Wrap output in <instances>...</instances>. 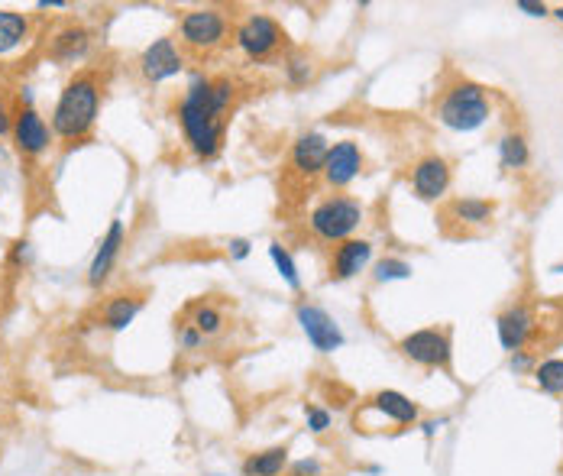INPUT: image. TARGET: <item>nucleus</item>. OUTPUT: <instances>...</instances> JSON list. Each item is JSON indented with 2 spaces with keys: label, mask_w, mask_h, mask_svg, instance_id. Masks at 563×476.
<instances>
[{
  "label": "nucleus",
  "mask_w": 563,
  "mask_h": 476,
  "mask_svg": "<svg viewBox=\"0 0 563 476\" xmlns=\"http://www.w3.org/2000/svg\"><path fill=\"white\" fill-rule=\"evenodd\" d=\"M101 107V85L94 72H81L65 85L62 98L52 111V133L62 140H85L91 133L94 120H98Z\"/></svg>",
  "instance_id": "2"
},
{
  "label": "nucleus",
  "mask_w": 563,
  "mask_h": 476,
  "mask_svg": "<svg viewBox=\"0 0 563 476\" xmlns=\"http://www.w3.org/2000/svg\"><path fill=\"white\" fill-rule=\"evenodd\" d=\"M288 467V447H266L243 460V476H282Z\"/></svg>",
  "instance_id": "19"
},
{
  "label": "nucleus",
  "mask_w": 563,
  "mask_h": 476,
  "mask_svg": "<svg viewBox=\"0 0 563 476\" xmlns=\"http://www.w3.org/2000/svg\"><path fill=\"white\" fill-rule=\"evenodd\" d=\"M534 383L547 396H560L563 392V360H544L538 370H534Z\"/></svg>",
  "instance_id": "24"
},
{
  "label": "nucleus",
  "mask_w": 563,
  "mask_h": 476,
  "mask_svg": "<svg viewBox=\"0 0 563 476\" xmlns=\"http://www.w3.org/2000/svg\"><path fill=\"white\" fill-rule=\"evenodd\" d=\"M305 421H308V428L314 431V434H324V431H331V412H327V408H321V405H305Z\"/></svg>",
  "instance_id": "29"
},
{
  "label": "nucleus",
  "mask_w": 563,
  "mask_h": 476,
  "mask_svg": "<svg viewBox=\"0 0 563 476\" xmlns=\"http://www.w3.org/2000/svg\"><path fill=\"white\" fill-rule=\"evenodd\" d=\"M13 143L23 156H39L49 149V140H52V130L43 117H39L36 107H20L17 114H13Z\"/></svg>",
  "instance_id": "9"
},
{
  "label": "nucleus",
  "mask_w": 563,
  "mask_h": 476,
  "mask_svg": "<svg viewBox=\"0 0 563 476\" xmlns=\"http://www.w3.org/2000/svg\"><path fill=\"white\" fill-rule=\"evenodd\" d=\"M26 36H30V23H26L23 13L0 10V56L17 49Z\"/></svg>",
  "instance_id": "21"
},
{
  "label": "nucleus",
  "mask_w": 563,
  "mask_h": 476,
  "mask_svg": "<svg viewBox=\"0 0 563 476\" xmlns=\"http://www.w3.org/2000/svg\"><path fill=\"white\" fill-rule=\"evenodd\" d=\"M518 10L528 13V17H547V7L544 4H528V0H518Z\"/></svg>",
  "instance_id": "33"
},
{
  "label": "nucleus",
  "mask_w": 563,
  "mask_h": 476,
  "mask_svg": "<svg viewBox=\"0 0 563 476\" xmlns=\"http://www.w3.org/2000/svg\"><path fill=\"white\" fill-rule=\"evenodd\" d=\"M441 425H444V421H428V425H424V434H428V438H434L437 428H441Z\"/></svg>",
  "instance_id": "36"
},
{
  "label": "nucleus",
  "mask_w": 563,
  "mask_h": 476,
  "mask_svg": "<svg viewBox=\"0 0 563 476\" xmlns=\"http://www.w3.org/2000/svg\"><path fill=\"white\" fill-rule=\"evenodd\" d=\"M360 172H363V149L353 140H340L331 146V153H327L321 175L327 188H347Z\"/></svg>",
  "instance_id": "10"
},
{
  "label": "nucleus",
  "mask_w": 563,
  "mask_h": 476,
  "mask_svg": "<svg viewBox=\"0 0 563 476\" xmlns=\"http://www.w3.org/2000/svg\"><path fill=\"white\" fill-rule=\"evenodd\" d=\"M191 328H195L201 337H211L224 328V315H221V308H214V305H195V311H191Z\"/></svg>",
  "instance_id": "25"
},
{
  "label": "nucleus",
  "mask_w": 563,
  "mask_h": 476,
  "mask_svg": "<svg viewBox=\"0 0 563 476\" xmlns=\"http://www.w3.org/2000/svg\"><path fill=\"white\" fill-rule=\"evenodd\" d=\"M492 211H496V204L483 198H457L450 204V214L463 224H486Z\"/></svg>",
  "instance_id": "22"
},
{
  "label": "nucleus",
  "mask_w": 563,
  "mask_h": 476,
  "mask_svg": "<svg viewBox=\"0 0 563 476\" xmlns=\"http://www.w3.org/2000/svg\"><path fill=\"white\" fill-rule=\"evenodd\" d=\"M269 256H272V263H276L279 269V276L292 285V289H301V276H298V266L292 260V253H288L282 243H269Z\"/></svg>",
  "instance_id": "26"
},
{
  "label": "nucleus",
  "mask_w": 563,
  "mask_h": 476,
  "mask_svg": "<svg viewBox=\"0 0 563 476\" xmlns=\"http://www.w3.org/2000/svg\"><path fill=\"white\" fill-rule=\"evenodd\" d=\"M288 476H324V467H321V460L305 457V460H298V464L288 467Z\"/></svg>",
  "instance_id": "30"
},
{
  "label": "nucleus",
  "mask_w": 563,
  "mask_h": 476,
  "mask_svg": "<svg viewBox=\"0 0 563 476\" xmlns=\"http://www.w3.org/2000/svg\"><path fill=\"white\" fill-rule=\"evenodd\" d=\"M499 159L505 169H525L528 166V143L521 133H505L499 143Z\"/></svg>",
  "instance_id": "23"
},
{
  "label": "nucleus",
  "mask_w": 563,
  "mask_h": 476,
  "mask_svg": "<svg viewBox=\"0 0 563 476\" xmlns=\"http://www.w3.org/2000/svg\"><path fill=\"white\" fill-rule=\"evenodd\" d=\"M489 98L486 91L473 85V81H460L444 91V98L437 101V120L444 127L457 130V133H470L476 127H483L489 120Z\"/></svg>",
  "instance_id": "3"
},
{
  "label": "nucleus",
  "mask_w": 563,
  "mask_h": 476,
  "mask_svg": "<svg viewBox=\"0 0 563 476\" xmlns=\"http://www.w3.org/2000/svg\"><path fill=\"white\" fill-rule=\"evenodd\" d=\"M363 217H366V208L356 198L331 195V198H324L318 208L311 211L308 224H311V234L318 240L343 243V240H350L353 230L363 224Z\"/></svg>",
  "instance_id": "4"
},
{
  "label": "nucleus",
  "mask_w": 563,
  "mask_h": 476,
  "mask_svg": "<svg viewBox=\"0 0 563 476\" xmlns=\"http://www.w3.org/2000/svg\"><path fill=\"white\" fill-rule=\"evenodd\" d=\"M230 256L233 260H246V256H250V240H243V237L230 240Z\"/></svg>",
  "instance_id": "32"
},
{
  "label": "nucleus",
  "mask_w": 563,
  "mask_h": 476,
  "mask_svg": "<svg viewBox=\"0 0 563 476\" xmlns=\"http://www.w3.org/2000/svg\"><path fill=\"white\" fill-rule=\"evenodd\" d=\"M411 188L421 201H437L447 195L450 188V166L444 156H424L411 169Z\"/></svg>",
  "instance_id": "11"
},
{
  "label": "nucleus",
  "mask_w": 563,
  "mask_h": 476,
  "mask_svg": "<svg viewBox=\"0 0 563 476\" xmlns=\"http://www.w3.org/2000/svg\"><path fill=\"white\" fill-rule=\"evenodd\" d=\"M327 153H331V143H327L324 133H301L292 146V169L301 179H314V175L324 172Z\"/></svg>",
  "instance_id": "13"
},
{
  "label": "nucleus",
  "mask_w": 563,
  "mask_h": 476,
  "mask_svg": "<svg viewBox=\"0 0 563 476\" xmlns=\"http://www.w3.org/2000/svg\"><path fill=\"white\" fill-rule=\"evenodd\" d=\"M182 65H185L182 49L175 46V39L162 36V39H156V43L143 52L140 72H143L146 81H166V78H172V75L182 72Z\"/></svg>",
  "instance_id": "12"
},
{
  "label": "nucleus",
  "mask_w": 563,
  "mask_h": 476,
  "mask_svg": "<svg viewBox=\"0 0 563 476\" xmlns=\"http://www.w3.org/2000/svg\"><path fill=\"white\" fill-rule=\"evenodd\" d=\"M554 17H557V20L563 23V7H557V10H554Z\"/></svg>",
  "instance_id": "37"
},
{
  "label": "nucleus",
  "mask_w": 563,
  "mask_h": 476,
  "mask_svg": "<svg viewBox=\"0 0 563 476\" xmlns=\"http://www.w3.org/2000/svg\"><path fill=\"white\" fill-rule=\"evenodd\" d=\"M178 340H182V347H185V350H198V347L204 344V337H201L195 328H191V324H185L182 334H178Z\"/></svg>",
  "instance_id": "31"
},
{
  "label": "nucleus",
  "mask_w": 563,
  "mask_h": 476,
  "mask_svg": "<svg viewBox=\"0 0 563 476\" xmlns=\"http://www.w3.org/2000/svg\"><path fill=\"white\" fill-rule=\"evenodd\" d=\"M237 46L250 59H269L285 46V30L279 20L266 17V13H250L237 26Z\"/></svg>",
  "instance_id": "6"
},
{
  "label": "nucleus",
  "mask_w": 563,
  "mask_h": 476,
  "mask_svg": "<svg viewBox=\"0 0 563 476\" xmlns=\"http://www.w3.org/2000/svg\"><path fill=\"white\" fill-rule=\"evenodd\" d=\"M233 81L230 78H208L195 75L178 104V124H182L185 143L198 159H214L221 149L227 130V107L233 101Z\"/></svg>",
  "instance_id": "1"
},
{
  "label": "nucleus",
  "mask_w": 563,
  "mask_h": 476,
  "mask_svg": "<svg viewBox=\"0 0 563 476\" xmlns=\"http://www.w3.org/2000/svg\"><path fill=\"white\" fill-rule=\"evenodd\" d=\"M178 33H182L185 46L198 52H211L227 39V17H224V10H217V7L188 10L185 17L178 20Z\"/></svg>",
  "instance_id": "5"
},
{
  "label": "nucleus",
  "mask_w": 563,
  "mask_h": 476,
  "mask_svg": "<svg viewBox=\"0 0 563 476\" xmlns=\"http://www.w3.org/2000/svg\"><path fill=\"white\" fill-rule=\"evenodd\" d=\"M285 78L292 88H305L311 81V62L305 56H288L285 59Z\"/></svg>",
  "instance_id": "27"
},
{
  "label": "nucleus",
  "mask_w": 563,
  "mask_h": 476,
  "mask_svg": "<svg viewBox=\"0 0 563 476\" xmlns=\"http://www.w3.org/2000/svg\"><path fill=\"white\" fill-rule=\"evenodd\" d=\"M88 43H91V36L85 26H65V30L52 39V56L59 62H75L88 52Z\"/></svg>",
  "instance_id": "20"
},
{
  "label": "nucleus",
  "mask_w": 563,
  "mask_h": 476,
  "mask_svg": "<svg viewBox=\"0 0 563 476\" xmlns=\"http://www.w3.org/2000/svg\"><path fill=\"white\" fill-rule=\"evenodd\" d=\"M123 237H127L123 221H111L98 253H94V260H91V269H88V282L94 285V289H98V285L107 282V276H111V269H114L117 256H120V247H123Z\"/></svg>",
  "instance_id": "16"
},
{
  "label": "nucleus",
  "mask_w": 563,
  "mask_h": 476,
  "mask_svg": "<svg viewBox=\"0 0 563 476\" xmlns=\"http://www.w3.org/2000/svg\"><path fill=\"white\" fill-rule=\"evenodd\" d=\"M369 260H373V243L369 240H343L340 247L334 250L331 256V279L343 282V279H353L360 276V272L369 266Z\"/></svg>",
  "instance_id": "14"
},
{
  "label": "nucleus",
  "mask_w": 563,
  "mask_h": 476,
  "mask_svg": "<svg viewBox=\"0 0 563 476\" xmlns=\"http://www.w3.org/2000/svg\"><path fill=\"white\" fill-rule=\"evenodd\" d=\"M496 328H499V344L508 353H518L521 347L528 344V337L534 331V315H531L525 305H515V308L502 311L499 321H496Z\"/></svg>",
  "instance_id": "15"
},
{
  "label": "nucleus",
  "mask_w": 563,
  "mask_h": 476,
  "mask_svg": "<svg viewBox=\"0 0 563 476\" xmlns=\"http://www.w3.org/2000/svg\"><path fill=\"white\" fill-rule=\"evenodd\" d=\"M528 366H531V357H528V353H525V350H518V353H512V370H515V373H525V370H528Z\"/></svg>",
  "instance_id": "34"
},
{
  "label": "nucleus",
  "mask_w": 563,
  "mask_h": 476,
  "mask_svg": "<svg viewBox=\"0 0 563 476\" xmlns=\"http://www.w3.org/2000/svg\"><path fill=\"white\" fill-rule=\"evenodd\" d=\"M298 324H301V331H305L308 344L318 353H334L343 347V340H347L340 331V324L318 305H298Z\"/></svg>",
  "instance_id": "8"
},
{
  "label": "nucleus",
  "mask_w": 563,
  "mask_h": 476,
  "mask_svg": "<svg viewBox=\"0 0 563 476\" xmlns=\"http://www.w3.org/2000/svg\"><path fill=\"white\" fill-rule=\"evenodd\" d=\"M10 130H13V117H10V111H7L4 98H0V133H10Z\"/></svg>",
  "instance_id": "35"
},
{
  "label": "nucleus",
  "mask_w": 563,
  "mask_h": 476,
  "mask_svg": "<svg viewBox=\"0 0 563 476\" xmlns=\"http://www.w3.org/2000/svg\"><path fill=\"white\" fill-rule=\"evenodd\" d=\"M140 311H143V298H140V295L120 292V295H114L111 302L104 305L101 321H104L107 331H123L127 324H133V318L140 315Z\"/></svg>",
  "instance_id": "18"
},
{
  "label": "nucleus",
  "mask_w": 563,
  "mask_h": 476,
  "mask_svg": "<svg viewBox=\"0 0 563 476\" xmlns=\"http://www.w3.org/2000/svg\"><path fill=\"white\" fill-rule=\"evenodd\" d=\"M376 282H395V279H408L411 276V266L405 260H395V256H389V260L376 263Z\"/></svg>",
  "instance_id": "28"
},
{
  "label": "nucleus",
  "mask_w": 563,
  "mask_h": 476,
  "mask_svg": "<svg viewBox=\"0 0 563 476\" xmlns=\"http://www.w3.org/2000/svg\"><path fill=\"white\" fill-rule=\"evenodd\" d=\"M369 408L379 412V415H386L389 421H395V425H415V421H418V405L411 402L408 396H402V392H395V389L376 392V396L369 399Z\"/></svg>",
  "instance_id": "17"
},
{
  "label": "nucleus",
  "mask_w": 563,
  "mask_h": 476,
  "mask_svg": "<svg viewBox=\"0 0 563 476\" xmlns=\"http://www.w3.org/2000/svg\"><path fill=\"white\" fill-rule=\"evenodd\" d=\"M398 350H402L411 363L431 366V370L450 363V337L447 331H437V328H424V331L402 337L398 340Z\"/></svg>",
  "instance_id": "7"
}]
</instances>
